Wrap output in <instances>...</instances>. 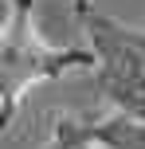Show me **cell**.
Listing matches in <instances>:
<instances>
[{
    "label": "cell",
    "mask_w": 145,
    "mask_h": 149,
    "mask_svg": "<svg viewBox=\"0 0 145 149\" xmlns=\"http://www.w3.org/2000/svg\"><path fill=\"white\" fill-rule=\"evenodd\" d=\"M35 0H4V24H0V137L12 130L24 90L43 79H59L67 71L94 67L86 47H51L35 36L31 24Z\"/></svg>",
    "instance_id": "obj_1"
},
{
    "label": "cell",
    "mask_w": 145,
    "mask_h": 149,
    "mask_svg": "<svg viewBox=\"0 0 145 149\" xmlns=\"http://www.w3.org/2000/svg\"><path fill=\"white\" fill-rule=\"evenodd\" d=\"M51 149H67V145H59V141H51Z\"/></svg>",
    "instance_id": "obj_4"
},
{
    "label": "cell",
    "mask_w": 145,
    "mask_h": 149,
    "mask_svg": "<svg viewBox=\"0 0 145 149\" xmlns=\"http://www.w3.org/2000/svg\"><path fill=\"white\" fill-rule=\"evenodd\" d=\"M75 12L83 20L94 55V71H98V86L118 110L145 94V31H133L126 24L110 20L106 12L90 4V0H75Z\"/></svg>",
    "instance_id": "obj_2"
},
{
    "label": "cell",
    "mask_w": 145,
    "mask_h": 149,
    "mask_svg": "<svg viewBox=\"0 0 145 149\" xmlns=\"http://www.w3.org/2000/svg\"><path fill=\"white\" fill-rule=\"evenodd\" d=\"M51 141H59L67 149H145V122L130 118L122 110L106 114V118H94V122L63 118L55 126Z\"/></svg>",
    "instance_id": "obj_3"
}]
</instances>
